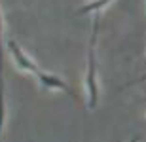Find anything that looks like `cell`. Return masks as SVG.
I'll use <instances>...</instances> for the list:
<instances>
[{"instance_id": "2", "label": "cell", "mask_w": 146, "mask_h": 142, "mask_svg": "<svg viewBox=\"0 0 146 142\" xmlns=\"http://www.w3.org/2000/svg\"><path fill=\"white\" fill-rule=\"evenodd\" d=\"M8 48H10L11 55H13V59L17 61V65L21 66V68H25V70H29V72H33V74H38V70H40V68H38V66L34 65L31 59H29L27 55L23 53L21 48H19V46H17L13 40H10V42H8Z\"/></svg>"}, {"instance_id": "1", "label": "cell", "mask_w": 146, "mask_h": 142, "mask_svg": "<svg viewBox=\"0 0 146 142\" xmlns=\"http://www.w3.org/2000/svg\"><path fill=\"white\" fill-rule=\"evenodd\" d=\"M99 23L101 17H95L93 23V34L89 40V53H87V108L93 110L99 100V87H97V57H95V46H97V34H99Z\"/></svg>"}, {"instance_id": "5", "label": "cell", "mask_w": 146, "mask_h": 142, "mask_svg": "<svg viewBox=\"0 0 146 142\" xmlns=\"http://www.w3.org/2000/svg\"><path fill=\"white\" fill-rule=\"evenodd\" d=\"M106 4H108V0H95V2H91V4L84 6L82 10H78V15H86V13H91V11H99Z\"/></svg>"}, {"instance_id": "6", "label": "cell", "mask_w": 146, "mask_h": 142, "mask_svg": "<svg viewBox=\"0 0 146 142\" xmlns=\"http://www.w3.org/2000/svg\"><path fill=\"white\" fill-rule=\"evenodd\" d=\"M0 78L2 76V17H0Z\"/></svg>"}, {"instance_id": "3", "label": "cell", "mask_w": 146, "mask_h": 142, "mask_svg": "<svg viewBox=\"0 0 146 142\" xmlns=\"http://www.w3.org/2000/svg\"><path fill=\"white\" fill-rule=\"evenodd\" d=\"M36 76H38V80H40V83H42L44 87H48V89H63V91H66L68 95H72L70 87H68L59 76H55V74H46V72H42V70H38Z\"/></svg>"}, {"instance_id": "8", "label": "cell", "mask_w": 146, "mask_h": 142, "mask_svg": "<svg viewBox=\"0 0 146 142\" xmlns=\"http://www.w3.org/2000/svg\"><path fill=\"white\" fill-rule=\"evenodd\" d=\"M139 140H141V137H133V140H131V142H139Z\"/></svg>"}, {"instance_id": "4", "label": "cell", "mask_w": 146, "mask_h": 142, "mask_svg": "<svg viewBox=\"0 0 146 142\" xmlns=\"http://www.w3.org/2000/svg\"><path fill=\"white\" fill-rule=\"evenodd\" d=\"M6 118V100H4V78H0V140H2V125Z\"/></svg>"}, {"instance_id": "7", "label": "cell", "mask_w": 146, "mask_h": 142, "mask_svg": "<svg viewBox=\"0 0 146 142\" xmlns=\"http://www.w3.org/2000/svg\"><path fill=\"white\" fill-rule=\"evenodd\" d=\"M142 82H146V74H144V76H141L139 80H135V82H131L129 85H135V83H142Z\"/></svg>"}]
</instances>
